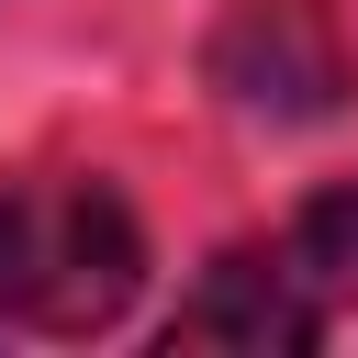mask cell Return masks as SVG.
Here are the masks:
<instances>
[{
  "label": "cell",
  "instance_id": "6da1fadb",
  "mask_svg": "<svg viewBox=\"0 0 358 358\" xmlns=\"http://www.w3.org/2000/svg\"><path fill=\"white\" fill-rule=\"evenodd\" d=\"M145 291V235L101 179H11L0 190V324L101 336Z\"/></svg>",
  "mask_w": 358,
  "mask_h": 358
},
{
  "label": "cell",
  "instance_id": "7a4b0ae2",
  "mask_svg": "<svg viewBox=\"0 0 358 358\" xmlns=\"http://www.w3.org/2000/svg\"><path fill=\"white\" fill-rule=\"evenodd\" d=\"M201 78L257 123H324L358 101V45L324 0H224L201 34Z\"/></svg>",
  "mask_w": 358,
  "mask_h": 358
},
{
  "label": "cell",
  "instance_id": "3957f363",
  "mask_svg": "<svg viewBox=\"0 0 358 358\" xmlns=\"http://www.w3.org/2000/svg\"><path fill=\"white\" fill-rule=\"evenodd\" d=\"M168 347H246V358H291V347H313V302H302L291 257L235 246V257H213L201 291L168 313Z\"/></svg>",
  "mask_w": 358,
  "mask_h": 358
},
{
  "label": "cell",
  "instance_id": "277c9868",
  "mask_svg": "<svg viewBox=\"0 0 358 358\" xmlns=\"http://www.w3.org/2000/svg\"><path fill=\"white\" fill-rule=\"evenodd\" d=\"M280 257H291V280H302V302H313V347L358 336V190L302 201V224H291Z\"/></svg>",
  "mask_w": 358,
  "mask_h": 358
}]
</instances>
